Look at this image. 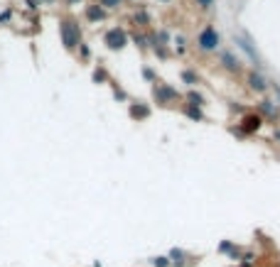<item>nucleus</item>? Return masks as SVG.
<instances>
[{
	"instance_id": "f257e3e1",
	"label": "nucleus",
	"mask_w": 280,
	"mask_h": 267,
	"mask_svg": "<svg viewBox=\"0 0 280 267\" xmlns=\"http://www.w3.org/2000/svg\"><path fill=\"white\" fill-rule=\"evenodd\" d=\"M59 35H62V44H64L67 49H76V47L81 44V29L76 25V20H62Z\"/></svg>"
},
{
	"instance_id": "f03ea898",
	"label": "nucleus",
	"mask_w": 280,
	"mask_h": 267,
	"mask_svg": "<svg viewBox=\"0 0 280 267\" xmlns=\"http://www.w3.org/2000/svg\"><path fill=\"white\" fill-rule=\"evenodd\" d=\"M103 42H106V47H108V49H113V52L123 49V47L128 44V35H126V29H123V27H111L108 32H106Z\"/></svg>"
},
{
	"instance_id": "7ed1b4c3",
	"label": "nucleus",
	"mask_w": 280,
	"mask_h": 267,
	"mask_svg": "<svg viewBox=\"0 0 280 267\" xmlns=\"http://www.w3.org/2000/svg\"><path fill=\"white\" fill-rule=\"evenodd\" d=\"M219 47V35H216V29L207 25V27L202 29V35H199V49H204V52H214Z\"/></svg>"
},
{
	"instance_id": "20e7f679",
	"label": "nucleus",
	"mask_w": 280,
	"mask_h": 267,
	"mask_svg": "<svg viewBox=\"0 0 280 267\" xmlns=\"http://www.w3.org/2000/svg\"><path fill=\"white\" fill-rule=\"evenodd\" d=\"M248 88H251V91H258V93L268 91V81H266V76H263V74H261L258 69L248 71Z\"/></svg>"
},
{
	"instance_id": "39448f33",
	"label": "nucleus",
	"mask_w": 280,
	"mask_h": 267,
	"mask_svg": "<svg viewBox=\"0 0 280 267\" xmlns=\"http://www.w3.org/2000/svg\"><path fill=\"white\" fill-rule=\"evenodd\" d=\"M236 42L241 44V49H243V52H246V54H248V59H251L253 64H256V69L261 71V56H258V52H256V49H253L251 40H248V37H243V35H241V37H236Z\"/></svg>"
},
{
	"instance_id": "423d86ee",
	"label": "nucleus",
	"mask_w": 280,
	"mask_h": 267,
	"mask_svg": "<svg viewBox=\"0 0 280 267\" xmlns=\"http://www.w3.org/2000/svg\"><path fill=\"white\" fill-rule=\"evenodd\" d=\"M177 98V91L170 88L165 84H155V101L157 103H167V101H175Z\"/></svg>"
},
{
	"instance_id": "0eeeda50",
	"label": "nucleus",
	"mask_w": 280,
	"mask_h": 267,
	"mask_svg": "<svg viewBox=\"0 0 280 267\" xmlns=\"http://www.w3.org/2000/svg\"><path fill=\"white\" fill-rule=\"evenodd\" d=\"M241 127H243V132H256V130L261 127V118H258V115H246V118L241 120Z\"/></svg>"
},
{
	"instance_id": "6e6552de",
	"label": "nucleus",
	"mask_w": 280,
	"mask_h": 267,
	"mask_svg": "<svg viewBox=\"0 0 280 267\" xmlns=\"http://www.w3.org/2000/svg\"><path fill=\"white\" fill-rule=\"evenodd\" d=\"M86 17H89L91 22H98V20L106 17V10H103L101 5H89V8H86Z\"/></svg>"
},
{
	"instance_id": "1a4fd4ad",
	"label": "nucleus",
	"mask_w": 280,
	"mask_h": 267,
	"mask_svg": "<svg viewBox=\"0 0 280 267\" xmlns=\"http://www.w3.org/2000/svg\"><path fill=\"white\" fill-rule=\"evenodd\" d=\"M130 115L138 120V118H145V115H150V108L148 106H138V103H133L130 106Z\"/></svg>"
},
{
	"instance_id": "9d476101",
	"label": "nucleus",
	"mask_w": 280,
	"mask_h": 267,
	"mask_svg": "<svg viewBox=\"0 0 280 267\" xmlns=\"http://www.w3.org/2000/svg\"><path fill=\"white\" fill-rule=\"evenodd\" d=\"M221 61H224V66L229 71H236L238 69V61L234 59V54H231V52H224V54H221Z\"/></svg>"
},
{
	"instance_id": "9b49d317",
	"label": "nucleus",
	"mask_w": 280,
	"mask_h": 267,
	"mask_svg": "<svg viewBox=\"0 0 280 267\" xmlns=\"http://www.w3.org/2000/svg\"><path fill=\"white\" fill-rule=\"evenodd\" d=\"M187 101H189V106H194V108H202V106H204L202 93H197V91H189V93H187Z\"/></svg>"
},
{
	"instance_id": "f8f14e48",
	"label": "nucleus",
	"mask_w": 280,
	"mask_h": 267,
	"mask_svg": "<svg viewBox=\"0 0 280 267\" xmlns=\"http://www.w3.org/2000/svg\"><path fill=\"white\" fill-rule=\"evenodd\" d=\"M261 113H266L268 118H273V115H275V113H278V108H275V106H273V101H263V103H261Z\"/></svg>"
},
{
	"instance_id": "ddd939ff",
	"label": "nucleus",
	"mask_w": 280,
	"mask_h": 267,
	"mask_svg": "<svg viewBox=\"0 0 280 267\" xmlns=\"http://www.w3.org/2000/svg\"><path fill=\"white\" fill-rule=\"evenodd\" d=\"M135 22H138V25H148V22H150L148 10H138V13H135Z\"/></svg>"
},
{
	"instance_id": "4468645a",
	"label": "nucleus",
	"mask_w": 280,
	"mask_h": 267,
	"mask_svg": "<svg viewBox=\"0 0 280 267\" xmlns=\"http://www.w3.org/2000/svg\"><path fill=\"white\" fill-rule=\"evenodd\" d=\"M13 20V8H5L3 13H0V25H5V22H10Z\"/></svg>"
},
{
	"instance_id": "2eb2a0df",
	"label": "nucleus",
	"mask_w": 280,
	"mask_h": 267,
	"mask_svg": "<svg viewBox=\"0 0 280 267\" xmlns=\"http://www.w3.org/2000/svg\"><path fill=\"white\" fill-rule=\"evenodd\" d=\"M187 115H189V118H194V120H202V111H199V108H194V106H187Z\"/></svg>"
},
{
	"instance_id": "dca6fc26",
	"label": "nucleus",
	"mask_w": 280,
	"mask_h": 267,
	"mask_svg": "<svg viewBox=\"0 0 280 267\" xmlns=\"http://www.w3.org/2000/svg\"><path fill=\"white\" fill-rule=\"evenodd\" d=\"M121 5V0H101V8L106 10V8H118Z\"/></svg>"
},
{
	"instance_id": "f3484780",
	"label": "nucleus",
	"mask_w": 280,
	"mask_h": 267,
	"mask_svg": "<svg viewBox=\"0 0 280 267\" xmlns=\"http://www.w3.org/2000/svg\"><path fill=\"white\" fill-rule=\"evenodd\" d=\"M182 79L187 81V84H194V81H197V76L192 74V71H182Z\"/></svg>"
},
{
	"instance_id": "a211bd4d",
	"label": "nucleus",
	"mask_w": 280,
	"mask_h": 267,
	"mask_svg": "<svg viewBox=\"0 0 280 267\" xmlns=\"http://www.w3.org/2000/svg\"><path fill=\"white\" fill-rule=\"evenodd\" d=\"M170 260L167 257H155V267H167Z\"/></svg>"
},
{
	"instance_id": "6ab92c4d",
	"label": "nucleus",
	"mask_w": 280,
	"mask_h": 267,
	"mask_svg": "<svg viewBox=\"0 0 280 267\" xmlns=\"http://www.w3.org/2000/svg\"><path fill=\"white\" fill-rule=\"evenodd\" d=\"M194 3L199 8H211V5H214V0H194Z\"/></svg>"
},
{
	"instance_id": "aec40b11",
	"label": "nucleus",
	"mask_w": 280,
	"mask_h": 267,
	"mask_svg": "<svg viewBox=\"0 0 280 267\" xmlns=\"http://www.w3.org/2000/svg\"><path fill=\"white\" fill-rule=\"evenodd\" d=\"M25 5H27V10H37L40 8V3H35V0H25Z\"/></svg>"
},
{
	"instance_id": "412c9836",
	"label": "nucleus",
	"mask_w": 280,
	"mask_h": 267,
	"mask_svg": "<svg viewBox=\"0 0 280 267\" xmlns=\"http://www.w3.org/2000/svg\"><path fill=\"white\" fill-rule=\"evenodd\" d=\"M89 56H91V49L86 44H81V59H89Z\"/></svg>"
},
{
	"instance_id": "4be33fe9",
	"label": "nucleus",
	"mask_w": 280,
	"mask_h": 267,
	"mask_svg": "<svg viewBox=\"0 0 280 267\" xmlns=\"http://www.w3.org/2000/svg\"><path fill=\"white\" fill-rule=\"evenodd\" d=\"M35 3H49V0H35Z\"/></svg>"
},
{
	"instance_id": "5701e85b",
	"label": "nucleus",
	"mask_w": 280,
	"mask_h": 267,
	"mask_svg": "<svg viewBox=\"0 0 280 267\" xmlns=\"http://www.w3.org/2000/svg\"><path fill=\"white\" fill-rule=\"evenodd\" d=\"M67 3H79V0H67Z\"/></svg>"
},
{
	"instance_id": "b1692460",
	"label": "nucleus",
	"mask_w": 280,
	"mask_h": 267,
	"mask_svg": "<svg viewBox=\"0 0 280 267\" xmlns=\"http://www.w3.org/2000/svg\"><path fill=\"white\" fill-rule=\"evenodd\" d=\"M275 138H278V140H280V130H278V135H275Z\"/></svg>"
},
{
	"instance_id": "393cba45",
	"label": "nucleus",
	"mask_w": 280,
	"mask_h": 267,
	"mask_svg": "<svg viewBox=\"0 0 280 267\" xmlns=\"http://www.w3.org/2000/svg\"><path fill=\"white\" fill-rule=\"evenodd\" d=\"M162 3H167V0H162Z\"/></svg>"
}]
</instances>
